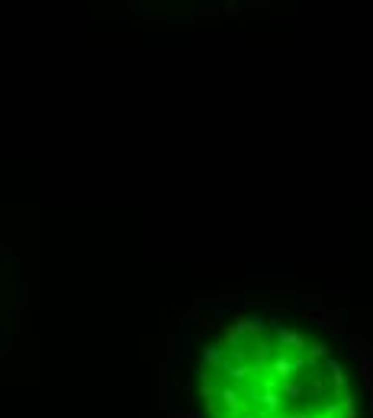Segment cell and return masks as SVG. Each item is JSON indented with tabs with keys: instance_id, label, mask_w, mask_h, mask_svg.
Wrapping results in <instances>:
<instances>
[{
	"instance_id": "cell-2",
	"label": "cell",
	"mask_w": 373,
	"mask_h": 418,
	"mask_svg": "<svg viewBox=\"0 0 373 418\" xmlns=\"http://www.w3.org/2000/svg\"><path fill=\"white\" fill-rule=\"evenodd\" d=\"M357 360H361V380L367 383V386H373V360L367 357V354H361Z\"/></svg>"
},
{
	"instance_id": "cell-1",
	"label": "cell",
	"mask_w": 373,
	"mask_h": 418,
	"mask_svg": "<svg viewBox=\"0 0 373 418\" xmlns=\"http://www.w3.org/2000/svg\"><path fill=\"white\" fill-rule=\"evenodd\" d=\"M306 319L315 322V325H325L328 332L338 334V322H335V315H331V312H325V309H306Z\"/></svg>"
}]
</instances>
